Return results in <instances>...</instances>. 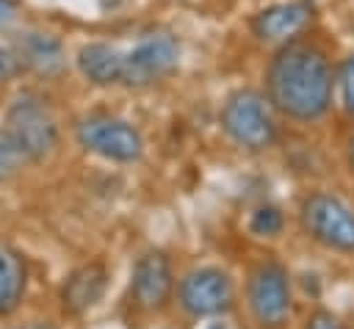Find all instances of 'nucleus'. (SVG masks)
<instances>
[{"instance_id":"17","label":"nucleus","mask_w":354,"mask_h":329,"mask_svg":"<svg viewBox=\"0 0 354 329\" xmlns=\"http://www.w3.org/2000/svg\"><path fill=\"white\" fill-rule=\"evenodd\" d=\"M340 91H343V105L348 113H354V55L343 64L340 69Z\"/></svg>"},{"instance_id":"7","label":"nucleus","mask_w":354,"mask_h":329,"mask_svg":"<svg viewBox=\"0 0 354 329\" xmlns=\"http://www.w3.org/2000/svg\"><path fill=\"white\" fill-rule=\"evenodd\" d=\"M180 58V44L169 33H149L144 36L130 53H124V77L127 86H149L166 77Z\"/></svg>"},{"instance_id":"12","label":"nucleus","mask_w":354,"mask_h":329,"mask_svg":"<svg viewBox=\"0 0 354 329\" xmlns=\"http://www.w3.org/2000/svg\"><path fill=\"white\" fill-rule=\"evenodd\" d=\"M77 66L80 72L97 83V86H111V83H122L124 77V53H119L111 44H86L77 53Z\"/></svg>"},{"instance_id":"3","label":"nucleus","mask_w":354,"mask_h":329,"mask_svg":"<svg viewBox=\"0 0 354 329\" xmlns=\"http://www.w3.org/2000/svg\"><path fill=\"white\" fill-rule=\"evenodd\" d=\"M6 130L30 160L47 158L58 144V124L41 100L19 97L6 116Z\"/></svg>"},{"instance_id":"4","label":"nucleus","mask_w":354,"mask_h":329,"mask_svg":"<svg viewBox=\"0 0 354 329\" xmlns=\"http://www.w3.org/2000/svg\"><path fill=\"white\" fill-rule=\"evenodd\" d=\"M249 310L263 329H279L290 318V279L279 263H263L249 276Z\"/></svg>"},{"instance_id":"1","label":"nucleus","mask_w":354,"mask_h":329,"mask_svg":"<svg viewBox=\"0 0 354 329\" xmlns=\"http://www.w3.org/2000/svg\"><path fill=\"white\" fill-rule=\"evenodd\" d=\"M266 86L271 105L296 122H313L324 116L332 102L329 61L310 44H285L271 58Z\"/></svg>"},{"instance_id":"10","label":"nucleus","mask_w":354,"mask_h":329,"mask_svg":"<svg viewBox=\"0 0 354 329\" xmlns=\"http://www.w3.org/2000/svg\"><path fill=\"white\" fill-rule=\"evenodd\" d=\"M310 17L307 3H277L254 17V33L263 41H288L310 25Z\"/></svg>"},{"instance_id":"9","label":"nucleus","mask_w":354,"mask_h":329,"mask_svg":"<svg viewBox=\"0 0 354 329\" xmlns=\"http://www.w3.org/2000/svg\"><path fill=\"white\" fill-rule=\"evenodd\" d=\"M174 276L171 265L160 252L144 254L133 268V299L144 310H158L169 301Z\"/></svg>"},{"instance_id":"8","label":"nucleus","mask_w":354,"mask_h":329,"mask_svg":"<svg viewBox=\"0 0 354 329\" xmlns=\"http://www.w3.org/2000/svg\"><path fill=\"white\" fill-rule=\"evenodd\" d=\"M177 296L183 310L196 318L218 315L232 304V282L218 268H196L183 276Z\"/></svg>"},{"instance_id":"21","label":"nucleus","mask_w":354,"mask_h":329,"mask_svg":"<svg viewBox=\"0 0 354 329\" xmlns=\"http://www.w3.org/2000/svg\"><path fill=\"white\" fill-rule=\"evenodd\" d=\"M348 163H351V169H354V138H351V149H348Z\"/></svg>"},{"instance_id":"13","label":"nucleus","mask_w":354,"mask_h":329,"mask_svg":"<svg viewBox=\"0 0 354 329\" xmlns=\"http://www.w3.org/2000/svg\"><path fill=\"white\" fill-rule=\"evenodd\" d=\"M25 260L17 249L0 243V315L11 312L25 293Z\"/></svg>"},{"instance_id":"5","label":"nucleus","mask_w":354,"mask_h":329,"mask_svg":"<svg viewBox=\"0 0 354 329\" xmlns=\"http://www.w3.org/2000/svg\"><path fill=\"white\" fill-rule=\"evenodd\" d=\"M304 229L324 246L354 252V213L332 194H313L301 205Z\"/></svg>"},{"instance_id":"22","label":"nucleus","mask_w":354,"mask_h":329,"mask_svg":"<svg viewBox=\"0 0 354 329\" xmlns=\"http://www.w3.org/2000/svg\"><path fill=\"white\" fill-rule=\"evenodd\" d=\"M25 329H53V326H44V323H33V326H25Z\"/></svg>"},{"instance_id":"16","label":"nucleus","mask_w":354,"mask_h":329,"mask_svg":"<svg viewBox=\"0 0 354 329\" xmlns=\"http://www.w3.org/2000/svg\"><path fill=\"white\" fill-rule=\"evenodd\" d=\"M249 229L254 235H277L282 229V213L271 205H263V207L254 210V216L249 221Z\"/></svg>"},{"instance_id":"18","label":"nucleus","mask_w":354,"mask_h":329,"mask_svg":"<svg viewBox=\"0 0 354 329\" xmlns=\"http://www.w3.org/2000/svg\"><path fill=\"white\" fill-rule=\"evenodd\" d=\"M307 329H346L332 312H324V310H318V312H313L310 315V321H307Z\"/></svg>"},{"instance_id":"6","label":"nucleus","mask_w":354,"mask_h":329,"mask_svg":"<svg viewBox=\"0 0 354 329\" xmlns=\"http://www.w3.org/2000/svg\"><path fill=\"white\" fill-rule=\"evenodd\" d=\"M77 141L83 149L105 158V160H116V163H130L141 158L144 141L141 133L113 116H91L83 119L77 124Z\"/></svg>"},{"instance_id":"2","label":"nucleus","mask_w":354,"mask_h":329,"mask_svg":"<svg viewBox=\"0 0 354 329\" xmlns=\"http://www.w3.org/2000/svg\"><path fill=\"white\" fill-rule=\"evenodd\" d=\"M221 127L224 133L246 149H266L274 144L277 130L271 122V113L257 91H235L221 111Z\"/></svg>"},{"instance_id":"14","label":"nucleus","mask_w":354,"mask_h":329,"mask_svg":"<svg viewBox=\"0 0 354 329\" xmlns=\"http://www.w3.org/2000/svg\"><path fill=\"white\" fill-rule=\"evenodd\" d=\"M22 61L28 66H33L36 72H58L64 58H61V44L50 36H39V33H30L25 41H22Z\"/></svg>"},{"instance_id":"11","label":"nucleus","mask_w":354,"mask_h":329,"mask_svg":"<svg viewBox=\"0 0 354 329\" xmlns=\"http://www.w3.org/2000/svg\"><path fill=\"white\" fill-rule=\"evenodd\" d=\"M105 282H108V274L100 263L80 265L64 282V290H61L64 310L66 312H83V310L94 307L100 301V296L105 293Z\"/></svg>"},{"instance_id":"15","label":"nucleus","mask_w":354,"mask_h":329,"mask_svg":"<svg viewBox=\"0 0 354 329\" xmlns=\"http://www.w3.org/2000/svg\"><path fill=\"white\" fill-rule=\"evenodd\" d=\"M28 160H30V158H28V155L22 152V147L11 138V133H8V130H0V182L17 177Z\"/></svg>"},{"instance_id":"20","label":"nucleus","mask_w":354,"mask_h":329,"mask_svg":"<svg viewBox=\"0 0 354 329\" xmlns=\"http://www.w3.org/2000/svg\"><path fill=\"white\" fill-rule=\"evenodd\" d=\"M14 14H17V6H14V0H0V25L11 22V19H14Z\"/></svg>"},{"instance_id":"19","label":"nucleus","mask_w":354,"mask_h":329,"mask_svg":"<svg viewBox=\"0 0 354 329\" xmlns=\"http://www.w3.org/2000/svg\"><path fill=\"white\" fill-rule=\"evenodd\" d=\"M14 69H17V58H14L8 50H0V77L11 75Z\"/></svg>"}]
</instances>
